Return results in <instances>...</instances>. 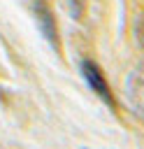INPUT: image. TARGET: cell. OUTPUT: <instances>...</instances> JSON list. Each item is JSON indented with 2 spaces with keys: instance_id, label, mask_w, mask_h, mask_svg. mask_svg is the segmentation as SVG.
Returning <instances> with one entry per match:
<instances>
[{
  "instance_id": "1",
  "label": "cell",
  "mask_w": 144,
  "mask_h": 149,
  "mask_svg": "<svg viewBox=\"0 0 144 149\" xmlns=\"http://www.w3.org/2000/svg\"><path fill=\"white\" fill-rule=\"evenodd\" d=\"M123 98H125L128 109L139 121H144V61L137 63L128 72L125 84H123Z\"/></svg>"
},
{
  "instance_id": "2",
  "label": "cell",
  "mask_w": 144,
  "mask_h": 149,
  "mask_svg": "<svg viewBox=\"0 0 144 149\" xmlns=\"http://www.w3.org/2000/svg\"><path fill=\"white\" fill-rule=\"evenodd\" d=\"M79 70H81V74H84L88 88H91L109 109H114V107H116V100H114V93H111V88H109V84H107V79H105L100 65H98L95 61H91V58H84L81 65H79Z\"/></svg>"
},
{
  "instance_id": "3",
  "label": "cell",
  "mask_w": 144,
  "mask_h": 149,
  "mask_svg": "<svg viewBox=\"0 0 144 149\" xmlns=\"http://www.w3.org/2000/svg\"><path fill=\"white\" fill-rule=\"evenodd\" d=\"M33 16H35L37 28H39V33L44 35V40H46L56 51H60L58 26H56V16H53V9L49 7V2H46V0H33Z\"/></svg>"
},
{
  "instance_id": "4",
  "label": "cell",
  "mask_w": 144,
  "mask_h": 149,
  "mask_svg": "<svg viewBox=\"0 0 144 149\" xmlns=\"http://www.w3.org/2000/svg\"><path fill=\"white\" fill-rule=\"evenodd\" d=\"M135 40H137V44L144 49V12L137 16V21H135Z\"/></svg>"
},
{
  "instance_id": "5",
  "label": "cell",
  "mask_w": 144,
  "mask_h": 149,
  "mask_svg": "<svg viewBox=\"0 0 144 149\" xmlns=\"http://www.w3.org/2000/svg\"><path fill=\"white\" fill-rule=\"evenodd\" d=\"M70 2V9H72V14H74V19L81 14V9H84V2L86 0H67Z\"/></svg>"
}]
</instances>
